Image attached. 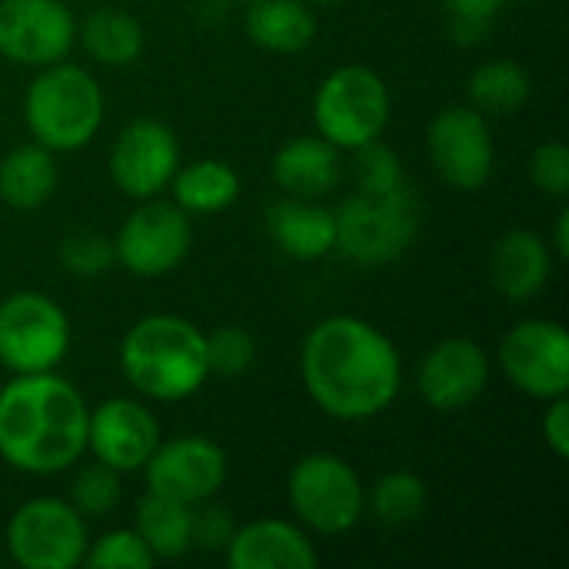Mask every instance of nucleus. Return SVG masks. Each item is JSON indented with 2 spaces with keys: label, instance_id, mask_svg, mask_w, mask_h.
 Instances as JSON below:
<instances>
[{
  "label": "nucleus",
  "instance_id": "6e6552de",
  "mask_svg": "<svg viewBox=\"0 0 569 569\" xmlns=\"http://www.w3.org/2000/svg\"><path fill=\"white\" fill-rule=\"evenodd\" d=\"M90 547L87 517L60 497H33L13 510L3 530V557L20 569H77Z\"/></svg>",
  "mask_w": 569,
  "mask_h": 569
},
{
  "label": "nucleus",
  "instance_id": "7ed1b4c3",
  "mask_svg": "<svg viewBox=\"0 0 569 569\" xmlns=\"http://www.w3.org/2000/svg\"><path fill=\"white\" fill-rule=\"evenodd\" d=\"M123 380L153 403H180L203 390L207 340L197 323L177 313H147L120 340Z\"/></svg>",
  "mask_w": 569,
  "mask_h": 569
},
{
  "label": "nucleus",
  "instance_id": "a211bd4d",
  "mask_svg": "<svg viewBox=\"0 0 569 569\" xmlns=\"http://www.w3.org/2000/svg\"><path fill=\"white\" fill-rule=\"evenodd\" d=\"M230 569H317L320 553L297 520L260 517L233 530L227 550Z\"/></svg>",
  "mask_w": 569,
  "mask_h": 569
},
{
  "label": "nucleus",
  "instance_id": "ddd939ff",
  "mask_svg": "<svg viewBox=\"0 0 569 569\" xmlns=\"http://www.w3.org/2000/svg\"><path fill=\"white\" fill-rule=\"evenodd\" d=\"M177 167H180V140L157 117L130 120L117 133L110 157H107L113 187L130 200L163 197Z\"/></svg>",
  "mask_w": 569,
  "mask_h": 569
},
{
  "label": "nucleus",
  "instance_id": "4be33fe9",
  "mask_svg": "<svg viewBox=\"0 0 569 569\" xmlns=\"http://www.w3.org/2000/svg\"><path fill=\"white\" fill-rule=\"evenodd\" d=\"M247 37L267 53H300L317 37V17L307 0H247Z\"/></svg>",
  "mask_w": 569,
  "mask_h": 569
},
{
  "label": "nucleus",
  "instance_id": "2eb2a0df",
  "mask_svg": "<svg viewBox=\"0 0 569 569\" xmlns=\"http://www.w3.org/2000/svg\"><path fill=\"white\" fill-rule=\"evenodd\" d=\"M77 43V17L63 0H0V57L20 67L67 60Z\"/></svg>",
  "mask_w": 569,
  "mask_h": 569
},
{
  "label": "nucleus",
  "instance_id": "f03ea898",
  "mask_svg": "<svg viewBox=\"0 0 569 569\" xmlns=\"http://www.w3.org/2000/svg\"><path fill=\"white\" fill-rule=\"evenodd\" d=\"M87 400L50 373H23L0 387V460L30 477H53L87 453Z\"/></svg>",
  "mask_w": 569,
  "mask_h": 569
},
{
  "label": "nucleus",
  "instance_id": "72a5a7b5",
  "mask_svg": "<svg viewBox=\"0 0 569 569\" xmlns=\"http://www.w3.org/2000/svg\"><path fill=\"white\" fill-rule=\"evenodd\" d=\"M353 153H357V190L387 193V190H397L400 183H407L400 157L387 143L373 140Z\"/></svg>",
  "mask_w": 569,
  "mask_h": 569
},
{
  "label": "nucleus",
  "instance_id": "412c9836",
  "mask_svg": "<svg viewBox=\"0 0 569 569\" xmlns=\"http://www.w3.org/2000/svg\"><path fill=\"white\" fill-rule=\"evenodd\" d=\"M267 233L280 253L290 260H320L337 247V220L333 210L320 200L283 197L267 207Z\"/></svg>",
  "mask_w": 569,
  "mask_h": 569
},
{
  "label": "nucleus",
  "instance_id": "0eeeda50",
  "mask_svg": "<svg viewBox=\"0 0 569 569\" xmlns=\"http://www.w3.org/2000/svg\"><path fill=\"white\" fill-rule=\"evenodd\" d=\"M287 503L307 533L343 537L367 517V487L350 460L317 450L293 463L287 477Z\"/></svg>",
  "mask_w": 569,
  "mask_h": 569
},
{
  "label": "nucleus",
  "instance_id": "c9c22d12",
  "mask_svg": "<svg viewBox=\"0 0 569 569\" xmlns=\"http://www.w3.org/2000/svg\"><path fill=\"white\" fill-rule=\"evenodd\" d=\"M237 530V520L230 510L217 507L213 500L197 503L193 507V550H207V553H223L230 537Z\"/></svg>",
  "mask_w": 569,
  "mask_h": 569
},
{
  "label": "nucleus",
  "instance_id": "4468645a",
  "mask_svg": "<svg viewBox=\"0 0 569 569\" xmlns=\"http://www.w3.org/2000/svg\"><path fill=\"white\" fill-rule=\"evenodd\" d=\"M230 463L217 440L200 433H183L173 440H160L150 460L143 463L147 490L180 500L187 507L213 500L227 483Z\"/></svg>",
  "mask_w": 569,
  "mask_h": 569
},
{
  "label": "nucleus",
  "instance_id": "aec40b11",
  "mask_svg": "<svg viewBox=\"0 0 569 569\" xmlns=\"http://www.w3.org/2000/svg\"><path fill=\"white\" fill-rule=\"evenodd\" d=\"M270 177L287 197L320 200L343 177V153L320 133L290 137L270 160Z\"/></svg>",
  "mask_w": 569,
  "mask_h": 569
},
{
  "label": "nucleus",
  "instance_id": "6ab92c4d",
  "mask_svg": "<svg viewBox=\"0 0 569 569\" xmlns=\"http://www.w3.org/2000/svg\"><path fill=\"white\" fill-rule=\"evenodd\" d=\"M550 273L553 250L540 233L527 227L507 230L490 250V283L510 303H527L540 297L550 283Z\"/></svg>",
  "mask_w": 569,
  "mask_h": 569
},
{
  "label": "nucleus",
  "instance_id": "2f4dec72",
  "mask_svg": "<svg viewBox=\"0 0 569 569\" xmlns=\"http://www.w3.org/2000/svg\"><path fill=\"white\" fill-rule=\"evenodd\" d=\"M207 340V367L210 377H240L257 360V343L243 327H217L203 333Z\"/></svg>",
  "mask_w": 569,
  "mask_h": 569
},
{
  "label": "nucleus",
  "instance_id": "a878e982",
  "mask_svg": "<svg viewBox=\"0 0 569 569\" xmlns=\"http://www.w3.org/2000/svg\"><path fill=\"white\" fill-rule=\"evenodd\" d=\"M133 530L143 537L157 563L180 560L193 550V507L147 490L137 503Z\"/></svg>",
  "mask_w": 569,
  "mask_h": 569
},
{
  "label": "nucleus",
  "instance_id": "58836bf2",
  "mask_svg": "<svg viewBox=\"0 0 569 569\" xmlns=\"http://www.w3.org/2000/svg\"><path fill=\"white\" fill-rule=\"evenodd\" d=\"M307 3L313 7V3H337V0H307Z\"/></svg>",
  "mask_w": 569,
  "mask_h": 569
},
{
  "label": "nucleus",
  "instance_id": "bb28decb",
  "mask_svg": "<svg viewBox=\"0 0 569 569\" xmlns=\"http://www.w3.org/2000/svg\"><path fill=\"white\" fill-rule=\"evenodd\" d=\"M530 90H533L530 73L517 60H507V57L480 63L467 80L470 107L480 110L483 117L517 113L530 100Z\"/></svg>",
  "mask_w": 569,
  "mask_h": 569
},
{
  "label": "nucleus",
  "instance_id": "423d86ee",
  "mask_svg": "<svg viewBox=\"0 0 569 569\" xmlns=\"http://www.w3.org/2000/svg\"><path fill=\"white\" fill-rule=\"evenodd\" d=\"M390 87L367 63L330 70L313 93V127L340 153H353L390 127Z\"/></svg>",
  "mask_w": 569,
  "mask_h": 569
},
{
  "label": "nucleus",
  "instance_id": "e433bc0d",
  "mask_svg": "<svg viewBox=\"0 0 569 569\" xmlns=\"http://www.w3.org/2000/svg\"><path fill=\"white\" fill-rule=\"evenodd\" d=\"M543 443L550 447V453L557 460H567L569 457V393L567 397H553L547 400V410H543Z\"/></svg>",
  "mask_w": 569,
  "mask_h": 569
},
{
  "label": "nucleus",
  "instance_id": "f3484780",
  "mask_svg": "<svg viewBox=\"0 0 569 569\" xmlns=\"http://www.w3.org/2000/svg\"><path fill=\"white\" fill-rule=\"evenodd\" d=\"M490 383V357L470 337H447L433 343L417 367L420 400L437 413H460L483 397Z\"/></svg>",
  "mask_w": 569,
  "mask_h": 569
},
{
  "label": "nucleus",
  "instance_id": "b1692460",
  "mask_svg": "<svg viewBox=\"0 0 569 569\" xmlns=\"http://www.w3.org/2000/svg\"><path fill=\"white\" fill-rule=\"evenodd\" d=\"M60 183L57 153L40 143H20L0 160V200L13 210H40Z\"/></svg>",
  "mask_w": 569,
  "mask_h": 569
},
{
  "label": "nucleus",
  "instance_id": "39448f33",
  "mask_svg": "<svg viewBox=\"0 0 569 569\" xmlns=\"http://www.w3.org/2000/svg\"><path fill=\"white\" fill-rule=\"evenodd\" d=\"M337 247L347 260L360 267H387L397 263L413 240L420 237L423 207L410 183H400L387 193L357 190L337 210Z\"/></svg>",
  "mask_w": 569,
  "mask_h": 569
},
{
  "label": "nucleus",
  "instance_id": "dca6fc26",
  "mask_svg": "<svg viewBox=\"0 0 569 569\" xmlns=\"http://www.w3.org/2000/svg\"><path fill=\"white\" fill-rule=\"evenodd\" d=\"M160 443V423L137 397H107L87 413V453L123 473L143 470Z\"/></svg>",
  "mask_w": 569,
  "mask_h": 569
},
{
  "label": "nucleus",
  "instance_id": "f8f14e48",
  "mask_svg": "<svg viewBox=\"0 0 569 569\" xmlns=\"http://www.w3.org/2000/svg\"><path fill=\"white\" fill-rule=\"evenodd\" d=\"M427 153L443 183L457 190H480L493 177V130L490 117L470 103L440 110L427 127Z\"/></svg>",
  "mask_w": 569,
  "mask_h": 569
},
{
  "label": "nucleus",
  "instance_id": "ea45409f",
  "mask_svg": "<svg viewBox=\"0 0 569 569\" xmlns=\"http://www.w3.org/2000/svg\"><path fill=\"white\" fill-rule=\"evenodd\" d=\"M3 560H7V557H3V547H0V567H3Z\"/></svg>",
  "mask_w": 569,
  "mask_h": 569
},
{
  "label": "nucleus",
  "instance_id": "4c0bfd02",
  "mask_svg": "<svg viewBox=\"0 0 569 569\" xmlns=\"http://www.w3.org/2000/svg\"><path fill=\"white\" fill-rule=\"evenodd\" d=\"M550 250H553V257H557V260H567L569 257V210L567 207H560V213H557V220H553V243H550Z\"/></svg>",
  "mask_w": 569,
  "mask_h": 569
},
{
  "label": "nucleus",
  "instance_id": "c85d7f7f",
  "mask_svg": "<svg viewBox=\"0 0 569 569\" xmlns=\"http://www.w3.org/2000/svg\"><path fill=\"white\" fill-rule=\"evenodd\" d=\"M83 567L90 569H153L157 560L143 537L133 527H117L90 540L83 553Z\"/></svg>",
  "mask_w": 569,
  "mask_h": 569
},
{
  "label": "nucleus",
  "instance_id": "f704fd0d",
  "mask_svg": "<svg viewBox=\"0 0 569 569\" xmlns=\"http://www.w3.org/2000/svg\"><path fill=\"white\" fill-rule=\"evenodd\" d=\"M530 183L553 197V200H567L569 193V150L560 140H543L533 153H530Z\"/></svg>",
  "mask_w": 569,
  "mask_h": 569
},
{
  "label": "nucleus",
  "instance_id": "9b49d317",
  "mask_svg": "<svg viewBox=\"0 0 569 569\" xmlns=\"http://www.w3.org/2000/svg\"><path fill=\"white\" fill-rule=\"evenodd\" d=\"M503 377L533 400L569 393V333L560 320L530 317L513 323L497 350Z\"/></svg>",
  "mask_w": 569,
  "mask_h": 569
},
{
  "label": "nucleus",
  "instance_id": "473e14b6",
  "mask_svg": "<svg viewBox=\"0 0 569 569\" xmlns=\"http://www.w3.org/2000/svg\"><path fill=\"white\" fill-rule=\"evenodd\" d=\"M443 7H447L453 43L473 47L487 37V30L507 7V0H443Z\"/></svg>",
  "mask_w": 569,
  "mask_h": 569
},
{
  "label": "nucleus",
  "instance_id": "1a4fd4ad",
  "mask_svg": "<svg viewBox=\"0 0 569 569\" xmlns=\"http://www.w3.org/2000/svg\"><path fill=\"white\" fill-rule=\"evenodd\" d=\"M70 317L37 290H17L0 300V367L13 377L50 373L70 353Z\"/></svg>",
  "mask_w": 569,
  "mask_h": 569
},
{
  "label": "nucleus",
  "instance_id": "9d476101",
  "mask_svg": "<svg viewBox=\"0 0 569 569\" xmlns=\"http://www.w3.org/2000/svg\"><path fill=\"white\" fill-rule=\"evenodd\" d=\"M190 247H193L190 213L163 197L137 200V207L123 217L113 237L117 263L143 280L177 270L187 260Z\"/></svg>",
  "mask_w": 569,
  "mask_h": 569
},
{
  "label": "nucleus",
  "instance_id": "5701e85b",
  "mask_svg": "<svg viewBox=\"0 0 569 569\" xmlns=\"http://www.w3.org/2000/svg\"><path fill=\"white\" fill-rule=\"evenodd\" d=\"M77 43L100 67H130L143 53V23L123 7H97L77 20Z\"/></svg>",
  "mask_w": 569,
  "mask_h": 569
},
{
  "label": "nucleus",
  "instance_id": "a19ab883",
  "mask_svg": "<svg viewBox=\"0 0 569 569\" xmlns=\"http://www.w3.org/2000/svg\"><path fill=\"white\" fill-rule=\"evenodd\" d=\"M237 3H247V0H237Z\"/></svg>",
  "mask_w": 569,
  "mask_h": 569
},
{
  "label": "nucleus",
  "instance_id": "c756f323",
  "mask_svg": "<svg viewBox=\"0 0 569 569\" xmlns=\"http://www.w3.org/2000/svg\"><path fill=\"white\" fill-rule=\"evenodd\" d=\"M70 503L80 517L87 520H97V517H107L117 510L120 503V473L103 467V463H83L80 473L73 477V487H70Z\"/></svg>",
  "mask_w": 569,
  "mask_h": 569
},
{
  "label": "nucleus",
  "instance_id": "cd10ccee",
  "mask_svg": "<svg viewBox=\"0 0 569 569\" xmlns=\"http://www.w3.org/2000/svg\"><path fill=\"white\" fill-rule=\"evenodd\" d=\"M430 490L410 470H390L367 487V513L380 527H410L427 513Z\"/></svg>",
  "mask_w": 569,
  "mask_h": 569
},
{
  "label": "nucleus",
  "instance_id": "393cba45",
  "mask_svg": "<svg viewBox=\"0 0 569 569\" xmlns=\"http://www.w3.org/2000/svg\"><path fill=\"white\" fill-rule=\"evenodd\" d=\"M167 190H170V200L190 217H213L237 203L240 177L230 163L203 157L193 163H180Z\"/></svg>",
  "mask_w": 569,
  "mask_h": 569
},
{
  "label": "nucleus",
  "instance_id": "7c9ffc66",
  "mask_svg": "<svg viewBox=\"0 0 569 569\" xmlns=\"http://www.w3.org/2000/svg\"><path fill=\"white\" fill-rule=\"evenodd\" d=\"M60 267L77 277V280H97L103 277L117 257H113V240L97 233V230H77L60 243Z\"/></svg>",
  "mask_w": 569,
  "mask_h": 569
},
{
  "label": "nucleus",
  "instance_id": "20e7f679",
  "mask_svg": "<svg viewBox=\"0 0 569 569\" xmlns=\"http://www.w3.org/2000/svg\"><path fill=\"white\" fill-rule=\"evenodd\" d=\"M107 100L100 80L70 60L37 67L23 93V123L30 140L53 153L83 150L103 127Z\"/></svg>",
  "mask_w": 569,
  "mask_h": 569
},
{
  "label": "nucleus",
  "instance_id": "f257e3e1",
  "mask_svg": "<svg viewBox=\"0 0 569 569\" xmlns=\"http://www.w3.org/2000/svg\"><path fill=\"white\" fill-rule=\"evenodd\" d=\"M300 377L310 400L340 423H363L393 407L403 360L370 320L333 313L313 323L300 347Z\"/></svg>",
  "mask_w": 569,
  "mask_h": 569
}]
</instances>
